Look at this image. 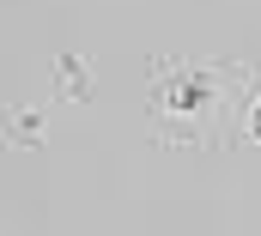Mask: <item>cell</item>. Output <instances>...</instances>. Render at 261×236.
Masks as SVG:
<instances>
[{
  "label": "cell",
  "instance_id": "obj_1",
  "mask_svg": "<svg viewBox=\"0 0 261 236\" xmlns=\"http://www.w3.org/2000/svg\"><path fill=\"white\" fill-rule=\"evenodd\" d=\"M255 67L219 55H152L146 61V127L176 152H225L237 139Z\"/></svg>",
  "mask_w": 261,
  "mask_h": 236
},
{
  "label": "cell",
  "instance_id": "obj_2",
  "mask_svg": "<svg viewBox=\"0 0 261 236\" xmlns=\"http://www.w3.org/2000/svg\"><path fill=\"white\" fill-rule=\"evenodd\" d=\"M55 85H61V97L85 103V61H79V55H61V67H55Z\"/></svg>",
  "mask_w": 261,
  "mask_h": 236
},
{
  "label": "cell",
  "instance_id": "obj_3",
  "mask_svg": "<svg viewBox=\"0 0 261 236\" xmlns=\"http://www.w3.org/2000/svg\"><path fill=\"white\" fill-rule=\"evenodd\" d=\"M237 139L261 152V73H255V91H249V103H243V121H237Z\"/></svg>",
  "mask_w": 261,
  "mask_h": 236
}]
</instances>
